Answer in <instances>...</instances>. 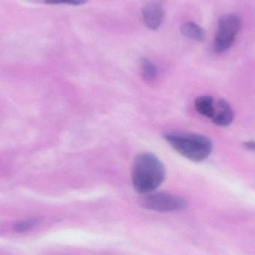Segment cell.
I'll use <instances>...</instances> for the list:
<instances>
[{
  "mask_svg": "<svg viewBox=\"0 0 255 255\" xmlns=\"http://www.w3.org/2000/svg\"><path fill=\"white\" fill-rule=\"evenodd\" d=\"M166 178V169L160 159L151 153H140L135 157L131 169L133 188L137 193H153Z\"/></svg>",
  "mask_w": 255,
  "mask_h": 255,
  "instance_id": "cell-1",
  "label": "cell"
},
{
  "mask_svg": "<svg viewBox=\"0 0 255 255\" xmlns=\"http://www.w3.org/2000/svg\"><path fill=\"white\" fill-rule=\"evenodd\" d=\"M164 138L177 152L196 163L208 158L212 151V142L203 135L173 132L166 133Z\"/></svg>",
  "mask_w": 255,
  "mask_h": 255,
  "instance_id": "cell-2",
  "label": "cell"
},
{
  "mask_svg": "<svg viewBox=\"0 0 255 255\" xmlns=\"http://www.w3.org/2000/svg\"><path fill=\"white\" fill-rule=\"evenodd\" d=\"M241 28V19L236 15L228 14L220 19L218 31L214 42V50L223 53L232 47Z\"/></svg>",
  "mask_w": 255,
  "mask_h": 255,
  "instance_id": "cell-3",
  "label": "cell"
},
{
  "mask_svg": "<svg viewBox=\"0 0 255 255\" xmlns=\"http://www.w3.org/2000/svg\"><path fill=\"white\" fill-rule=\"evenodd\" d=\"M140 205L145 209L157 212L168 213L181 211L187 208L185 199L175 195L166 193H151L145 195L140 201Z\"/></svg>",
  "mask_w": 255,
  "mask_h": 255,
  "instance_id": "cell-4",
  "label": "cell"
},
{
  "mask_svg": "<svg viewBox=\"0 0 255 255\" xmlns=\"http://www.w3.org/2000/svg\"><path fill=\"white\" fill-rule=\"evenodd\" d=\"M142 16L148 28L157 29L161 25L164 16L163 3L157 1L148 3L142 9Z\"/></svg>",
  "mask_w": 255,
  "mask_h": 255,
  "instance_id": "cell-5",
  "label": "cell"
},
{
  "mask_svg": "<svg viewBox=\"0 0 255 255\" xmlns=\"http://www.w3.org/2000/svg\"><path fill=\"white\" fill-rule=\"evenodd\" d=\"M218 106L220 111L218 113H216L212 118L213 123L219 127H226L231 125L235 118V114L230 104L226 100L222 99L219 100Z\"/></svg>",
  "mask_w": 255,
  "mask_h": 255,
  "instance_id": "cell-6",
  "label": "cell"
},
{
  "mask_svg": "<svg viewBox=\"0 0 255 255\" xmlns=\"http://www.w3.org/2000/svg\"><path fill=\"white\" fill-rule=\"evenodd\" d=\"M195 108L198 113L206 118L212 119L215 115L214 98L210 96L198 97L195 101Z\"/></svg>",
  "mask_w": 255,
  "mask_h": 255,
  "instance_id": "cell-7",
  "label": "cell"
},
{
  "mask_svg": "<svg viewBox=\"0 0 255 255\" xmlns=\"http://www.w3.org/2000/svg\"><path fill=\"white\" fill-rule=\"evenodd\" d=\"M181 32L185 37L196 40V41L202 42L205 39V32L203 28L195 22H187L181 28Z\"/></svg>",
  "mask_w": 255,
  "mask_h": 255,
  "instance_id": "cell-8",
  "label": "cell"
},
{
  "mask_svg": "<svg viewBox=\"0 0 255 255\" xmlns=\"http://www.w3.org/2000/svg\"><path fill=\"white\" fill-rule=\"evenodd\" d=\"M140 67L142 77L147 82L154 81L157 77V68L147 58H142L140 61Z\"/></svg>",
  "mask_w": 255,
  "mask_h": 255,
  "instance_id": "cell-9",
  "label": "cell"
},
{
  "mask_svg": "<svg viewBox=\"0 0 255 255\" xmlns=\"http://www.w3.org/2000/svg\"><path fill=\"white\" fill-rule=\"evenodd\" d=\"M40 220L37 218L29 219L18 222L14 225V231L16 233H23L32 229L38 224Z\"/></svg>",
  "mask_w": 255,
  "mask_h": 255,
  "instance_id": "cell-10",
  "label": "cell"
},
{
  "mask_svg": "<svg viewBox=\"0 0 255 255\" xmlns=\"http://www.w3.org/2000/svg\"><path fill=\"white\" fill-rule=\"evenodd\" d=\"M88 0H45L44 2L48 4H72L81 5L85 4Z\"/></svg>",
  "mask_w": 255,
  "mask_h": 255,
  "instance_id": "cell-11",
  "label": "cell"
},
{
  "mask_svg": "<svg viewBox=\"0 0 255 255\" xmlns=\"http://www.w3.org/2000/svg\"><path fill=\"white\" fill-rule=\"evenodd\" d=\"M244 148L250 151H255V141H247L244 143Z\"/></svg>",
  "mask_w": 255,
  "mask_h": 255,
  "instance_id": "cell-12",
  "label": "cell"
}]
</instances>
